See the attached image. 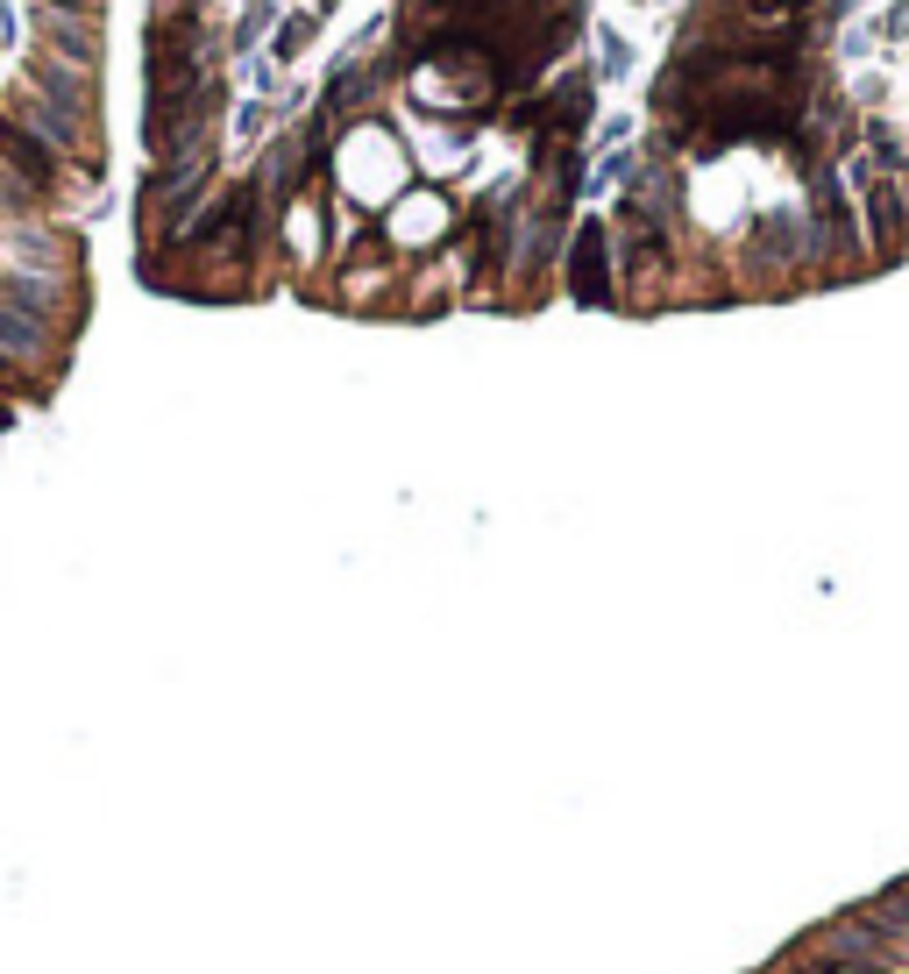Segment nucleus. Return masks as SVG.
Instances as JSON below:
<instances>
[{
	"label": "nucleus",
	"mask_w": 909,
	"mask_h": 974,
	"mask_svg": "<svg viewBox=\"0 0 909 974\" xmlns=\"http://www.w3.org/2000/svg\"><path fill=\"white\" fill-rule=\"evenodd\" d=\"M569 292L583 306H611V243H604L597 221H583L569 243Z\"/></svg>",
	"instance_id": "obj_1"
},
{
	"label": "nucleus",
	"mask_w": 909,
	"mask_h": 974,
	"mask_svg": "<svg viewBox=\"0 0 909 974\" xmlns=\"http://www.w3.org/2000/svg\"><path fill=\"white\" fill-rule=\"evenodd\" d=\"M0 164H8L22 186H57V149L36 136V128L22 122V114H8L0 122Z\"/></svg>",
	"instance_id": "obj_2"
},
{
	"label": "nucleus",
	"mask_w": 909,
	"mask_h": 974,
	"mask_svg": "<svg viewBox=\"0 0 909 974\" xmlns=\"http://www.w3.org/2000/svg\"><path fill=\"white\" fill-rule=\"evenodd\" d=\"M902 228H909V206H902V186L888 178H867V235L882 257H902Z\"/></svg>",
	"instance_id": "obj_3"
},
{
	"label": "nucleus",
	"mask_w": 909,
	"mask_h": 974,
	"mask_svg": "<svg viewBox=\"0 0 909 974\" xmlns=\"http://www.w3.org/2000/svg\"><path fill=\"white\" fill-rule=\"evenodd\" d=\"M43 342H50V327H43V321L0 306V349H8V356H22V363H29V356H43Z\"/></svg>",
	"instance_id": "obj_4"
},
{
	"label": "nucleus",
	"mask_w": 909,
	"mask_h": 974,
	"mask_svg": "<svg viewBox=\"0 0 909 974\" xmlns=\"http://www.w3.org/2000/svg\"><path fill=\"white\" fill-rule=\"evenodd\" d=\"M747 14H761V22H782V14H796V8H810V0H739Z\"/></svg>",
	"instance_id": "obj_5"
}]
</instances>
